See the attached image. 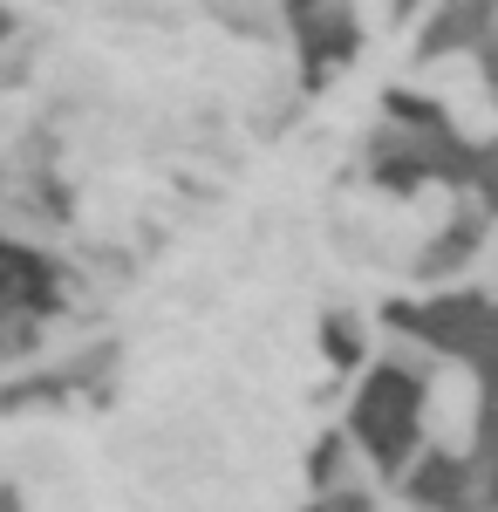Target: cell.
I'll use <instances>...</instances> for the list:
<instances>
[{
    "instance_id": "obj_1",
    "label": "cell",
    "mask_w": 498,
    "mask_h": 512,
    "mask_svg": "<svg viewBox=\"0 0 498 512\" xmlns=\"http://www.w3.org/2000/svg\"><path fill=\"white\" fill-rule=\"evenodd\" d=\"M478 410H485L478 376H471L464 362H444V369L430 376V396H423V431H430V444H444L451 458H464L471 437H478Z\"/></svg>"
},
{
    "instance_id": "obj_5",
    "label": "cell",
    "mask_w": 498,
    "mask_h": 512,
    "mask_svg": "<svg viewBox=\"0 0 498 512\" xmlns=\"http://www.w3.org/2000/svg\"><path fill=\"white\" fill-rule=\"evenodd\" d=\"M492 21H498V14H492Z\"/></svg>"
},
{
    "instance_id": "obj_4",
    "label": "cell",
    "mask_w": 498,
    "mask_h": 512,
    "mask_svg": "<svg viewBox=\"0 0 498 512\" xmlns=\"http://www.w3.org/2000/svg\"><path fill=\"white\" fill-rule=\"evenodd\" d=\"M403 219H410V233H417V239L444 233V226H451V192H444V185H417V198L403 205Z\"/></svg>"
},
{
    "instance_id": "obj_3",
    "label": "cell",
    "mask_w": 498,
    "mask_h": 512,
    "mask_svg": "<svg viewBox=\"0 0 498 512\" xmlns=\"http://www.w3.org/2000/svg\"><path fill=\"white\" fill-rule=\"evenodd\" d=\"M444 117H451V130H458L464 144H492V137H498V103L485 96V89L451 96V103H444Z\"/></svg>"
},
{
    "instance_id": "obj_2",
    "label": "cell",
    "mask_w": 498,
    "mask_h": 512,
    "mask_svg": "<svg viewBox=\"0 0 498 512\" xmlns=\"http://www.w3.org/2000/svg\"><path fill=\"white\" fill-rule=\"evenodd\" d=\"M417 89L437 96V103H451V96H464V89H485V62H478L471 48H451V55H437V62L417 69Z\"/></svg>"
}]
</instances>
